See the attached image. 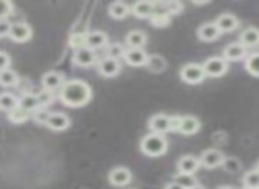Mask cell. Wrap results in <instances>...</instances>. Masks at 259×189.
Masks as SVG:
<instances>
[{
  "label": "cell",
  "instance_id": "6da1fadb",
  "mask_svg": "<svg viewBox=\"0 0 259 189\" xmlns=\"http://www.w3.org/2000/svg\"><path fill=\"white\" fill-rule=\"evenodd\" d=\"M92 97V89L81 80H71V82L64 83L60 90V99L65 106L79 108L85 106Z\"/></svg>",
  "mask_w": 259,
  "mask_h": 189
},
{
  "label": "cell",
  "instance_id": "7a4b0ae2",
  "mask_svg": "<svg viewBox=\"0 0 259 189\" xmlns=\"http://www.w3.org/2000/svg\"><path fill=\"white\" fill-rule=\"evenodd\" d=\"M167 150V140L164 134L150 133L141 140V152L150 158H159V156L166 154Z\"/></svg>",
  "mask_w": 259,
  "mask_h": 189
},
{
  "label": "cell",
  "instance_id": "3957f363",
  "mask_svg": "<svg viewBox=\"0 0 259 189\" xmlns=\"http://www.w3.org/2000/svg\"><path fill=\"white\" fill-rule=\"evenodd\" d=\"M180 78H182V82L189 83V85H198V83H201L203 80L206 78V74H205V69H203V65L187 64V65H184V67H182Z\"/></svg>",
  "mask_w": 259,
  "mask_h": 189
},
{
  "label": "cell",
  "instance_id": "277c9868",
  "mask_svg": "<svg viewBox=\"0 0 259 189\" xmlns=\"http://www.w3.org/2000/svg\"><path fill=\"white\" fill-rule=\"evenodd\" d=\"M203 69H205V74L210 76V78H221L228 72L229 62L224 57H211L203 64Z\"/></svg>",
  "mask_w": 259,
  "mask_h": 189
},
{
  "label": "cell",
  "instance_id": "5b68a950",
  "mask_svg": "<svg viewBox=\"0 0 259 189\" xmlns=\"http://www.w3.org/2000/svg\"><path fill=\"white\" fill-rule=\"evenodd\" d=\"M120 60L116 59H111V57H104V59L99 60V64H97V71H99L101 76H104V78H113V76H116L120 72Z\"/></svg>",
  "mask_w": 259,
  "mask_h": 189
},
{
  "label": "cell",
  "instance_id": "8992f818",
  "mask_svg": "<svg viewBox=\"0 0 259 189\" xmlns=\"http://www.w3.org/2000/svg\"><path fill=\"white\" fill-rule=\"evenodd\" d=\"M148 57L150 55H148L143 48H127L125 55H123V60L129 65H133V67H140V65H147Z\"/></svg>",
  "mask_w": 259,
  "mask_h": 189
},
{
  "label": "cell",
  "instance_id": "52a82bcc",
  "mask_svg": "<svg viewBox=\"0 0 259 189\" xmlns=\"http://www.w3.org/2000/svg\"><path fill=\"white\" fill-rule=\"evenodd\" d=\"M224 57L228 62H238V60L247 59V48L242 45V43H231L224 48Z\"/></svg>",
  "mask_w": 259,
  "mask_h": 189
},
{
  "label": "cell",
  "instance_id": "ba28073f",
  "mask_svg": "<svg viewBox=\"0 0 259 189\" xmlns=\"http://www.w3.org/2000/svg\"><path fill=\"white\" fill-rule=\"evenodd\" d=\"M96 52L90 48H87V46H83V48L79 50H74V55H72V62L76 65H79V67H89V65L96 64Z\"/></svg>",
  "mask_w": 259,
  "mask_h": 189
},
{
  "label": "cell",
  "instance_id": "9c48e42d",
  "mask_svg": "<svg viewBox=\"0 0 259 189\" xmlns=\"http://www.w3.org/2000/svg\"><path fill=\"white\" fill-rule=\"evenodd\" d=\"M224 154H222L221 150H215V148H208L201 154V158H199V161H201V166H205V168H217V166H222V163H224Z\"/></svg>",
  "mask_w": 259,
  "mask_h": 189
},
{
  "label": "cell",
  "instance_id": "30bf717a",
  "mask_svg": "<svg viewBox=\"0 0 259 189\" xmlns=\"http://www.w3.org/2000/svg\"><path fill=\"white\" fill-rule=\"evenodd\" d=\"M42 89L50 90V92H55V90L62 89L64 87V74L58 71H48L41 80Z\"/></svg>",
  "mask_w": 259,
  "mask_h": 189
},
{
  "label": "cell",
  "instance_id": "8fae6325",
  "mask_svg": "<svg viewBox=\"0 0 259 189\" xmlns=\"http://www.w3.org/2000/svg\"><path fill=\"white\" fill-rule=\"evenodd\" d=\"M108 45L109 43H108V35H106V32H103V30L87 32V48L97 52V50H101V48H106Z\"/></svg>",
  "mask_w": 259,
  "mask_h": 189
},
{
  "label": "cell",
  "instance_id": "7c38bea8",
  "mask_svg": "<svg viewBox=\"0 0 259 189\" xmlns=\"http://www.w3.org/2000/svg\"><path fill=\"white\" fill-rule=\"evenodd\" d=\"M9 37L13 39L14 43H25L32 37V28L30 25L23 23V21H18V23H13V28H11Z\"/></svg>",
  "mask_w": 259,
  "mask_h": 189
},
{
  "label": "cell",
  "instance_id": "4fadbf2b",
  "mask_svg": "<svg viewBox=\"0 0 259 189\" xmlns=\"http://www.w3.org/2000/svg\"><path fill=\"white\" fill-rule=\"evenodd\" d=\"M131 179H133V175H131L129 170L123 168V166H118V168H113L111 172H109V182H111L113 186H116V187L127 186V184L131 182Z\"/></svg>",
  "mask_w": 259,
  "mask_h": 189
},
{
  "label": "cell",
  "instance_id": "5bb4252c",
  "mask_svg": "<svg viewBox=\"0 0 259 189\" xmlns=\"http://www.w3.org/2000/svg\"><path fill=\"white\" fill-rule=\"evenodd\" d=\"M199 166H201V161L196 156H184L178 161V170H180L182 175H194Z\"/></svg>",
  "mask_w": 259,
  "mask_h": 189
},
{
  "label": "cell",
  "instance_id": "9a60e30c",
  "mask_svg": "<svg viewBox=\"0 0 259 189\" xmlns=\"http://www.w3.org/2000/svg\"><path fill=\"white\" fill-rule=\"evenodd\" d=\"M148 127L152 129V133L157 134L167 133V131H171V117H167V115H154L148 121Z\"/></svg>",
  "mask_w": 259,
  "mask_h": 189
},
{
  "label": "cell",
  "instance_id": "2e32d148",
  "mask_svg": "<svg viewBox=\"0 0 259 189\" xmlns=\"http://www.w3.org/2000/svg\"><path fill=\"white\" fill-rule=\"evenodd\" d=\"M199 129H201V122H199V119L192 117V115H187V117H182L178 133L185 134V136H191V134L198 133Z\"/></svg>",
  "mask_w": 259,
  "mask_h": 189
},
{
  "label": "cell",
  "instance_id": "e0dca14e",
  "mask_svg": "<svg viewBox=\"0 0 259 189\" xmlns=\"http://www.w3.org/2000/svg\"><path fill=\"white\" fill-rule=\"evenodd\" d=\"M221 34H222V32L219 30V27L215 23H205V25H201V27L198 28V37L201 39V41H205V43L215 41V39L221 37Z\"/></svg>",
  "mask_w": 259,
  "mask_h": 189
},
{
  "label": "cell",
  "instance_id": "ac0fdd59",
  "mask_svg": "<svg viewBox=\"0 0 259 189\" xmlns=\"http://www.w3.org/2000/svg\"><path fill=\"white\" fill-rule=\"evenodd\" d=\"M215 25L219 27L221 32H233L238 28V18L231 13H226V14H221L215 21Z\"/></svg>",
  "mask_w": 259,
  "mask_h": 189
},
{
  "label": "cell",
  "instance_id": "d6986e66",
  "mask_svg": "<svg viewBox=\"0 0 259 189\" xmlns=\"http://www.w3.org/2000/svg\"><path fill=\"white\" fill-rule=\"evenodd\" d=\"M155 11L154 2H147V0H141V2H136L133 7H131V13L134 14L140 20H145V18H150Z\"/></svg>",
  "mask_w": 259,
  "mask_h": 189
},
{
  "label": "cell",
  "instance_id": "ffe728a7",
  "mask_svg": "<svg viewBox=\"0 0 259 189\" xmlns=\"http://www.w3.org/2000/svg\"><path fill=\"white\" fill-rule=\"evenodd\" d=\"M240 43H242L245 48H254V46H259V28L256 27H249L242 32L240 35Z\"/></svg>",
  "mask_w": 259,
  "mask_h": 189
},
{
  "label": "cell",
  "instance_id": "44dd1931",
  "mask_svg": "<svg viewBox=\"0 0 259 189\" xmlns=\"http://www.w3.org/2000/svg\"><path fill=\"white\" fill-rule=\"evenodd\" d=\"M69 124H71V121H69V117L65 114H60V111H55V114H52V117H50L48 121V126L52 131H64L67 129Z\"/></svg>",
  "mask_w": 259,
  "mask_h": 189
},
{
  "label": "cell",
  "instance_id": "7402d4cb",
  "mask_svg": "<svg viewBox=\"0 0 259 189\" xmlns=\"http://www.w3.org/2000/svg\"><path fill=\"white\" fill-rule=\"evenodd\" d=\"M125 45L127 48H143L147 45V34L141 30H131L125 35Z\"/></svg>",
  "mask_w": 259,
  "mask_h": 189
},
{
  "label": "cell",
  "instance_id": "603a6c76",
  "mask_svg": "<svg viewBox=\"0 0 259 189\" xmlns=\"http://www.w3.org/2000/svg\"><path fill=\"white\" fill-rule=\"evenodd\" d=\"M108 13H109V16L115 18V20H123V18L131 13V7L127 6L125 2H113V4H109Z\"/></svg>",
  "mask_w": 259,
  "mask_h": 189
},
{
  "label": "cell",
  "instance_id": "cb8c5ba5",
  "mask_svg": "<svg viewBox=\"0 0 259 189\" xmlns=\"http://www.w3.org/2000/svg\"><path fill=\"white\" fill-rule=\"evenodd\" d=\"M20 108H23V110L30 111V114H34L39 106V99H37V94H30V92H25L23 96L20 97Z\"/></svg>",
  "mask_w": 259,
  "mask_h": 189
},
{
  "label": "cell",
  "instance_id": "d4e9b609",
  "mask_svg": "<svg viewBox=\"0 0 259 189\" xmlns=\"http://www.w3.org/2000/svg\"><path fill=\"white\" fill-rule=\"evenodd\" d=\"M20 106V97L13 96L11 92L0 94V110L4 111H13L14 108Z\"/></svg>",
  "mask_w": 259,
  "mask_h": 189
},
{
  "label": "cell",
  "instance_id": "484cf974",
  "mask_svg": "<svg viewBox=\"0 0 259 189\" xmlns=\"http://www.w3.org/2000/svg\"><path fill=\"white\" fill-rule=\"evenodd\" d=\"M18 82H20V76L11 67L0 71V85L2 87H18Z\"/></svg>",
  "mask_w": 259,
  "mask_h": 189
},
{
  "label": "cell",
  "instance_id": "4316f807",
  "mask_svg": "<svg viewBox=\"0 0 259 189\" xmlns=\"http://www.w3.org/2000/svg\"><path fill=\"white\" fill-rule=\"evenodd\" d=\"M30 117H32L30 111L23 110V108H20V106L14 108L13 111H9V114H7V119H9L13 124H23V122H27Z\"/></svg>",
  "mask_w": 259,
  "mask_h": 189
},
{
  "label": "cell",
  "instance_id": "83f0119b",
  "mask_svg": "<svg viewBox=\"0 0 259 189\" xmlns=\"http://www.w3.org/2000/svg\"><path fill=\"white\" fill-rule=\"evenodd\" d=\"M171 21V14L166 13V11H154V14L150 16V23L154 25V27H167Z\"/></svg>",
  "mask_w": 259,
  "mask_h": 189
},
{
  "label": "cell",
  "instance_id": "f1b7e54d",
  "mask_svg": "<svg viewBox=\"0 0 259 189\" xmlns=\"http://www.w3.org/2000/svg\"><path fill=\"white\" fill-rule=\"evenodd\" d=\"M166 59L164 57H160V55H150L148 57V62H147V67H148V71H152V72H162L164 69H166Z\"/></svg>",
  "mask_w": 259,
  "mask_h": 189
},
{
  "label": "cell",
  "instance_id": "f546056e",
  "mask_svg": "<svg viewBox=\"0 0 259 189\" xmlns=\"http://www.w3.org/2000/svg\"><path fill=\"white\" fill-rule=\"evenodd\" d=\"M125 52H127V48H123V45H120V43H109V45L106 46V57H111V59H116V60L125 55Z\"/></svg>",
  "mask_w": 259,
  "mask_h": 189
},
{
  "label": "cell",
  "instance_id": "4dcf8cb0",
  "mask_svg": "<svg viewBox=\"0 0 259 189\" xmlns=\"http://www.w3.org/2000/svg\"><path fill=\"white\" fill-rule=\"evenodd\" d=\"M245 69L252 76H257V78H259V52L247 57V59H245Z\"/></svg>",
  "mask_w": 259,
  "mask_h": 189
},
{
  "label": "cell",
  "instance_id": "1f68e13d",
  "mask_svg": "<svg viewBox=\"0 0 259 189\" xmlns=\"http://www.w3.org/2000/svg\"><path fill=\"white\" fill-rule=\"evenodd\" d=\"M243 184H245V187L257 189L259 187V170H250V172H247L245 177H243Z\"/></svg>",
  "mask_w": 259,
  "mask_h": 189
},
{
  "label": "cell",
  "instance_id": "d6a6232c",
  "mask_svg": "<svg viewBox=\"0 0 259 189\" xmlns=\"http://www.w3.org/2000/svg\"><path fill=\"white\" fill-rule=\"evenodd\" d=\"M222 168L229 173H236V172L242 170V163H240L236 158H226L224 163H222Z\"/></svg>",
  "mask_w": 259,
  "mask_h": 189
},
{
  "label": "cell",
  "instance_id": "836d02e7",
  "mask_svg": "<svg viewBox=\"0 0 259 189\" xmlns=\"http://www.w3.org/2000/svg\"><path fill=\"white\" fill-rule=\"evenodd\" d=\"M32 117H34L35 122H39V124H48L50 117H52V111H48L46 108H37V110L32 114Z\"/></svg>",
  "mask_w": 259,
  "mask_h": 189
},
{
  "label": "cell",
  "instance_id": "e575fe53",
  "mask_svg": "<svg viewBox=\"0 0 259 189\" xmlns=\"http://www.w3.org/2000/svg\"><path fill=\"white\" fill-rule=\"evenodd\" d=\"M69 45L74 50H79L83 46H87V34H72L71 39H69Z\"/></svg>",
  "mask_w": 259,
  "mask_h": 189
},
{
  "label": "cell",
  "instance_id": "d590c367",
  "mask_svg": "<svg viewBox=\"0 0 259 189\" xmlns=\"http://www.w3.org/2000/svg\"><path fill=\"white\" fill-rule=\"evenodd\" d=\"M37 99H39V106L41 108H46L50 103L53 101V92H50V90H45L42 89L41 92L37 94Z\"/></svg>",
  "mask_w": 259,
  "mask_h": 189
},
{
  "label": "cell",
  "instance_id": "8d00e7d4",
  "mask_svg": "<svg viewBox=\"0 0 259 189\" xmlns=\"http://www.w3.org/2000/svg\"><path fill=\"white\" fill-rule=\"evenodd\" d=\"M14 6L7 0H0V20H7L9 14H13Z\"/></svg>",
  "mask_w": 259,
  "mask_h": 189
},
{
  "label": "cell",
  "instance_id": "74e56055",
  "mask_svg": "<svg viewBox=\"0 0 259 189\" xmlns=\"http://www.w3.org/2000/svg\"><path fill=\"white\" fill-rule=\"evenodd\" d=\"M166 11L173 16V14H180L184 11V4L180 2H167L166 4Z\"/></svg>",
  "mask_w": 259,
  "mask_h": 189
},
{
  "label": "cell",
  "instance_id": "f35d334b",
  "mask_svg": "<svg viewBox=\"0 0 259 189\" xmlns=\"http://www.w3.org/2000/svg\"><path fill=\"white\" fill-rule=\"evenodd\" d=\"M177 182L182 184V186L187 187V189H191L192 186H196V180L192 179V175H182V173H180V177L177 179Z\"/></svg>",
  "mask_w": 259,
  "mask_h": 189
},
{
  "label": "cell",
  "instance_id": "ab89813d",
  "mask_svg": "<svg viewBox=\"0 0 259 189\" xmlns=\"http://www.w3.org/2000/svg\"><path fill=\"white\" fill-rule=\"evenodd\" d=\"M11 28H13V23H11L9 20H0V37H6V35H9Z\"/></svg>",
  "mask_w": 259,
  "mask_h": 189
},
{
  "label": "cell",
  "instance_id": "60d3db41",
  "mask_svg": "<svg viewBox=\"0 0 259 189\" xmlns=\"http://www.w3.org/2000/svg\"><path fill=\"white\" fill-rule=\"evenodd\" d=\"M9 64H11V59L6 52H0V71L4 69H9Z\"/></svg>",
  "mask_w": 259,
  "mask_h": 189
},
{
  "label": "cell",
  "instance_id": "b9f144b4",
  "mask_svg": "<svg viewBox=\"0 0 259 189\" xmlns=\"http://www.w3.org/2000/svg\"><path fill=\"white\" fill-rule=\"evenodd\" d=\"M180 121H182V117H171V131H178Z\"/></svg>",
  "mask_w": 259,
  "mask_h": 189
},
{
  "label": "cell",
  "instance_id": "7bdbcfd3",
  "mask_svg": "<svg viewBox=\"0 0 259 189\" xmlns=\"http://www.w3.org/2000/svg\"><path fill=\"white\" fill-rule=\"evenodd\" d=\"M166 189H187V187H184L182 184H178L177 180H175V182H169V184H167Z\"/></svg>",
  "mask_w": 259,
  "mask_h": 189
},
{
  "label": "cell",
  "instance_id": "ee69618b",
  "mask_svg": "<svg viewBox=\"0 0 259 189\" xmlns=\"http://www.w3.org/2000/svg\"><path fill=\"white\" fill-rule=\"evenodd\" d=\"M191 189H205V187H201V186H198V184H196V186H192Z\"/></svg>",
  "mask_w": 259,
  "mask_h": 189
},
{
  "label": "cell",
  "instance_id": "f6af8a7d",
  "mask_svg": "<svg viewBox=\"0 0 259 189\" xmlns=\"http://www.w3.org/2000/svg\"><path fill=\"white\" fill-rule=\"evenodd\" d=\"M219 189H233V187H229V186H222V187H219Z\"/></svg>",
  "mask_w": 259,
  "mask_h": 189
},
{
  "label": "cell",
  "instance_id": "bcb514c9",
  "mask_svg": "<svg viewBox=\"0 0 259 189\" xmlns=\"http://www.w3.org/2000/svg\"><path fill=\"white\" fill-rule=\"evenodd\" d=\"M243 189H250V187H243Z\"/></svg>",
  "mask_w": 259,
  "mask_h": 189
},
{
  "label": "cell",
  "instance_id": "7dc6e473",
  "mask_svg": "<svg viewBox=\"0 0 259 189\" xmlns=\"http://www.w3.org/2000/svg\"><path fill=\"white\" fill-rule=\"evenodd\" d=\"M257 189H259V187H257Z\"/></svg>",
  "mask_w": 259,
  "mask_h": 189
}]
</instances>
